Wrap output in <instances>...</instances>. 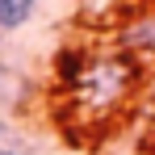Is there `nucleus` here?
<instances>
[{
    "mask_svg": "<svg viewBox=\"0 0 155 155\" xmlns=\"http://www.w3.org/2000/svg\"><path fill=\"white\" fill-rule=\"evenodd\" d=\"M138 80H143V63L117 46V51H105V54H88L80 76L71 84H63V92H67L71 113L80 122H101V117H113L134 97Z\"/></svg>",
    "mask_w": 155,
    "mask_h": 155,
    "instance_id": "nucleus-1",
    "label": "nucleus"
},
{
    "mask_svg": "<svg viewBox=\"0 0 155 155\" xmlns=\"http://www.w3.org/2000/svg\"><path fill=\"white\" fill-rule=\"evenodd\" d=\"M25 88H29V80L21 71V63L13 59L8 42L0 38V113H8V109H17L25 101Z\"/></svg>",
    "mask_w": 155,
    "mask_h": 155,
    "instance_id": "nucleus-2",
    "label": "nucleus"
},
{
    "mask_svg": "<svg viewBox=\"0 0 155 155\" xmlns=\"http://www.w3.org/2000/svg\"><path fill=\"white\" fill-rule=\"evenodd\" d=\"M117 46L130 51L134 59H138V54H155V8H143L138 17H126V21H122Z\"/></svg>",
    "mask_w": 155,
    "mask_h": 155,
    "instance_id": "nucleus-3",
    "label": "nucleus"
},
{
    "mask_svg": "<svg viewBox=\"0 0 155 155\" xmlns=\"http://www.w3.org/2000/svg\"><path fill=\"white\" fill-rule=\"evenodd\" d=\"M34 13H38V0H0V34L21 29Z\"/></svg>",
    "mask_w": 155,
    "mask_h": 155,
    "instance_id": "nucleus-4",
    "label": "nucleus"
},
{
    "mask_svg": "<svg viewBox=\"0 0 155 155\" xmlns=\"http://www.w3.org/2000/svg\"><path fill=\"white\" fill-rule=\"evenodd\" d=\"M0 155H34L29 138L13 126V122H4V117H0Z\"/></svg>",
    "mask_w": 155,
    "mask_h": 155,
    "instance_id": "nucleus-5",
    "label": "nucleus"
}]
</instances>
